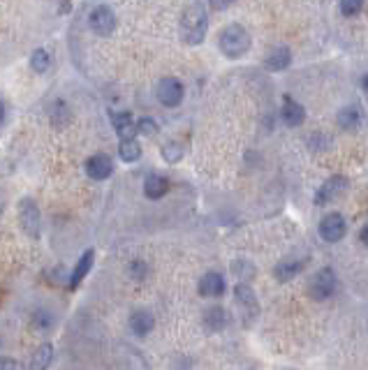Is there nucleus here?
<instances>
[{
	"instance_id": "nucleus-1",
	"label": "nucleus",
	"mask_w": 368,
	"mask_h": 370,
	"mask_svg": "<svg viewBox=\"0 0 368 370\" xmlns=\"http://www.w3.org/2000/svg\"><path fill=\"white\" fill-rule=\"evenodd\" d=\"M208 30V17L206 8L202 3H193L190 8L181 14L179 23V33L183 44H190V47H197V44L204 42Z\"/></svg>"
},
{
	"instance_id": "nucleus-2",
	"label": "nucleus",
	"mask_w": 368,
	"mask_h": 370,
	"mask_svg": "<svg viewBox=\"0 0 368 370\" xmlns=\"http://www.w3.org/2000/svg\"><path fill=\"white\" fill-rule=\"evenodd\" d=\"M250 44H252L250 33L241 23H230L220 30L218 47L225 58H230V61L241 58V56H246L250 51Z\"/></svg>"
},
{
	"instance_id": "nucleus-3",
	"label": "nucleus",
	"mask_w": 368,
	"mask_h": 370,
	"mask_svg": "<svg viewBox=\"0 0 368 370\" xmlns=\"http://www.w3.org/2000/svg\"><path fill=\"white\" fill-rule=\"evenodd\" d=\"M19 227L21 232L28 236V239H40L42 232V213L40 206L30 199V197H23L19 202Z\"/></svg>"
},
{
	"instance_id": "nucleus-4",
	"label": "nucleus",
	"mask_w": 368,
	"mask_h": 370,
	"mask_svg": "<svg viewBox=\"0 0 368 370\" xmlns=\"http://www.w3.org/2000/svg\"><path fill=\"white\" fill-rule=\"evenodd\" d=\"M334 292H336V271L332 266L320 269L308 280V294L315 301H327V298H332Z\"/></svg>"
},
{
	"instance_id": "nucleus-5",
	"label": "nucleus",
	"mask_w": 368,
	"mask_h": 370,
	"mask_svg": "<svg viewBox=\"0 0 368 370\" xmlns=\"http://www.w3.org/2000/svg\"><path fill=\"white\" fill-rule=\"evenodd\" d=\"M186 95V88L176 76H164L155 86V98L162 107H179Z\"/></svg>"
},
{
	"instance_id": "nucleus-6",
	"label": "nucleus",
	"mask_w": 368,
	"mask_h": 370,
	"mask_svg": "<svg viewBox=\"0 0 368 370\" xmlns=\"http://www.w3.org/2000/svg\"><path fill=\"white\" fill-rule=\"evenodd\" d=\"M88 25H91L95 35L109 37L113 30H116V14H113V10L107 8V5H98V8H93L91 14H88Z\"/></svg>"
},
{
	"instance_id": "nucleus-7",
	"label": "nucleus",
	"mask_w": 368,
	"mask_h": 370,
	"mask_svg": "<svg viewBox=\"0 0 368 370\" xmlns=\"http://www.w3.org/2000/svg\"><path fill=\"white\" fill-rule=\"evenodd\" d=\"M345 190H347V178L345 176L327 178V181L322 183L320 188H317L315 204H317V206H327V204H332V202L338 199V197L345 195Z\"/></svg>"
},
{
	"instance_id": "nucleus-8",
	"label": "nucleus",
	"mask_w": 368,
	"mask_h": 370,
	"mask_svg": "<svg viewBox=\"0 0 368 370\" xmlns=\"http://www.w3.org/2000/svg\"><path fill=\"white\" fill-rule=\"evenodd\" d=\"M345 234H347V222L340 213H327L320 220V236L327 243H338Z\"/></svg>"
},
{
	"instance_id": "nucleus-9",
	"label": "nucleus",
	"mask_w": 368,
	"mask_h": 370,
	"mask_svg": "<svg viewBox=\"0 0 368 370\" xmlns=\"http://www.w3.org/2000/svg\"><path fill=\"white\" fill-rule=\"evenodd\" d=\"M86 176L93 178V181H107L113 174V160L105 153H98V155H91L86 160Z\"/></svg>"
},
{
	"instance_id": "nucleus-10",
	"label": "nucleus",
	"mask_w": 368,
	"mask_h": 370,
	"mask_svg": "<svg viewBox=\"0 0 368 370\" xmlns=\"http://www.w3.org/2000/svg\"><path fill=\"white\" fill-rule=\"evenodd\" d=\"M234 301H237V305L241 308V315H248V324L255 320L259 305H257V296L255 292L250 290L246 283H239L237 290H234Z\"/></svg>"
},
{
	"instance_id": "nucleus-11",
	"label": "nucleus",
	"mask_w": 368,
	"mask_h": 370,
	"mask_svg": "<svg viewBox=\"0 0 368 370\" xmlns=\"http://www.w3.org/2000/svg\"><path fill=\"white\" fill-rule=\"evenodd\" d=\"M199 294L202 296H208V298H218L225 294L227 290V283H225V276H220L218 271H208L204 276L199 278Z\"/></svg>"
},
{
	"instance_id": "nucleus-12",
	"label": "nucleus",
	"mask_w": 368,
	"mask_h": 370,
	"mask_svg": "<svg viewBox=\"0 0 368 370\" xmlns=\"http://www.w3.org/2000/svg\"><path fill=\"white\" fill-rule=\"evenodd\" d=\"M93 264H95V250L91 248V250H86L84 254H81L79 261L74 264L72 273H69V278H67V287H69V290H77V287L84 283V278L88 276V273H91Z\"/></svg>"
},
{
	"instance_id": "nucleus-13",
	"label": "nucleus",
	"mask_w": 368,
	"mask_h": 370,
	"mask_svg": "<svg viewBox=\"0 0 368 370\" xmlns=\"http://www.w3.org/2000/svg\"><path fill=\"white\" fill-rule=\"evenodd\" d=\"M111 125H113V130H116V135L120 137V142L135 139V135H137V120L132 118L130 111L111 113Z\"/></svg>"
},
{
	"instance_id": "nucleus-14",
	"label": "nucleus",
	"mask_w": 368,
	"mask_h": 370,
	"mask_svg": "<svg viewBox=\"0 0 368 370\" xmlns=\"http://www.w3.org/2000/svg\"><path fill=\"white\" fill-rule=\"evenodd\" d=\"M128 324H130V331L137 338H146V336L151 334V331H153V327H155V317H153V312L139 308V310H135L130 315Z\"/></svg>"
},
{
	"instance_id": "nucleus-15",
	"label": "nucleus",
	"mask_w": 368,
	"mask_h": 370,
	"mask_svg": "<svg viewBox=\"0 0 368 370\" xmlns=\"http://www.w3.org/2000/svg\"><path fill=\"white\" fill-rule=\"evenodd\" d=\"M281 120L290 127H299L303 120H306V109H303L299 102L292 100L290 95H285L283 107H281Z\"/></svg>"
},
{
	"instance_id": "nucleus-16",
	"label": "nucleus",
	"mask_w": 368,
	"mask_h": 370,
	"mask_svg": "<svg viewBox=\"0 0 368 370\" xmlns=\"http://www.w3.org/2000/svg\"><path fill=\"white\" fill-rule=\"evenodd\" d=\"M202 322H204V329L211 331V334H218V331H223L227 324H230V312L225 308H220V305H211V308L204 310V317H202Z\"/></svg>"
},
{
	"instance_id": "nucleus-17",
	"label": "nucleus",
	"mask_w": 368,
	"mask_h": 370,
	"mask_svg": "<svg viewBox=\"0 0 368 370\" xmlns=\"http://www.w3.org/2000/svg\"><path fill=\"white\" fill-rule=\"evenodd\" d=\"M306 264L308 259H283L274 266V278L278 283H290L294 276H299Z\"/></svg>"
},
{
	"instance_id": "nucleus-18",
	"label": "nucleus",
	"mask_w": 368,
	"mask_h": 370,
	"mask_svg": "<svg viewBox=\"0 0 368 370\" xmlns=\"http://www.w3.org/2000/svg\"><path fill=\"white\" fill-rule=\"evenodd\" d=\"M169 188H171L169 178H164L160 174H151V176H146V181H144V195L153 202L162 199V197L169 193Z\"/></svg>"
},
{
	"instance_id": "nucleus-19",
	"label": "nucleus",
	"mask_w": 368,
	"mask_h": 370,
	"mask_svg": "<svg viewBox=\"0 0 368 370\" xmlns=\"http://www.w3.org/2000/svg\"><path fill=\"white\" fill-rule=\"evenodd\" d=\"M336 123H338L340 130H345V132L357 130V127L361 125V109L357 105L343 107V109L336 113Z\"/></svg>"
},
{
	"instance_id": "nucleus-20",
	"label": "nucleus",
	"mask_w": 368,
	"mask_h": 370,
	"mask_svg": "<svg viewBox=\"0 0 368 370\" xmlns=\"http://www.w3.org/2000/svg\"><path fill=\"white\" fill-rule=\"evenodd\" d=\"M264 65H266V69H271V72H281V69H288L292 65V51L288 47H276L274 51H269Z\"/></svg>"
},
{
	"instance_id": "nucleus-21",
	"label": "nucleus",
	"mask_w": 368,
	"mask_h": 370,
	"mask_svg": "<svg viewBox=\"0 0 368 370\" xmlns=\"http://www.w3.org/2000/svg\"><path fill=\"white\" fill-rule=\"evenodd\" d=\"M30 327L37 334H49L56 327V315L47 308H35L33 315H30Z\"/></svg>"
},
{
	"instance_id": "nucleus-22",
	"label": "nucleus",
	"mask_w": 368,
	"mask_h": 370,
	"mask_svg": "<svg viewBox=\"0 0 368 370\" xmlns=\"http://www.w3.org/2000/svg\"><path fill=\"white\" fill-rule=\"evenodd\" d=\"M52 361H54V345L52 342H42L33 352V356H30L28 370H47L52 366Z\"/></svg>"
},
{
	"instance_id": "nucleus-23",
	"label": "nucleus",
	"mask_w": 368,
	"mask_h": 370,
	"mask_svg": "<svg viewBox=\"0 0 368 370\" xmlns=\"http://www.w3.org/2000/svg\"><path fill=\"white\" fill-rule=\"evenodd\" d=\"M49 120H52V125L58 127V130L67 127V123L72 120V111H69L65 100H54L52 111H49Z\"/></svg>"
},
{
	"instance_id": "nucleus-24",
	"label": "nucleus",
	"mask_w": 368,
	"mask_h": 370,
	"mask_svg": "<svg viewBox=\"0 0 368 370\" xmlns=\"http://www.w3.org/2000/svg\"><path fill=\"white\" fill-rule=\"evenodd\" d=\"M30 69H33L35 74H47L49 67H52V54H49L47 49H35L33 54H30V61H28Z\"/></svg>"
},
{
	"instance_id": "nucleus-25",
	"label": "nucleus",
	"mask_w": 368,
	"mask_h": 370,
	"mask_svg": "<svg viewBox=\"0 0 368 370\" xmlns=\"http://www.w3.org/2000/svg\"><path fill=\"white\" fill-rule=\"evenodd\" d=\"M118 157L123 162H137L142 157V146L137 139H128V142H120L118 146Z\"/></svg>"
},
{
	"instance_id": "nucleus-26",
	"label": "nucleus",
	"mask_w": 368,
	"mask_h": 370,
	"mask_svg": "<svg viewBox=\"0 0 368 370\" xmlns=\"http://www.w3.org/2000/svg\"><path fill=\"white\" fill-rule=\"evenodd\" d=\"M186 155V146L181 142H167L162 146V160L164 162H179Z\"/></svg>"
},
{
	"instance_id": "nucleus-27",
	"label": "nucleus",
	"mask_w": 368,
	"mask_h": 370,
	"mask_svg": "<svg viewBox=\"0 0 368 370\" xmlns=\"http://www.w3.org/2000/svg\"><path fill=\"white\" fill-rule=\"evenodd\" d=\"M128 273H130L132 280H146V278H149L151 269H149V264H146L144 259H132L128 264Z\"/></svg>"
},
{
	"instance_id": "nucleus-28",
	"label": "nucleus",
	"mask_w": 368,
	"mask_h": 370,
	"mask_svg": "<svg viewBox=\"0 0 368 370\" xmlns=\"http://www.w3.org/2000/svg\"><path fill=\"white\" fill-rule=\"evenodd\" d=\"M338 10L343 17H357L359 12L364 10V3H361V0H343L338 5Z\"/></svg>"
},
{
	"instance_id": "nucleus-29",
	"label": "nucleus",
	"mask_w": 368,
	"mask_h": 370,
	"mask_svg": "<svg viewBox=\"0 0 368 370\" xmlns=\"http://www.w3.org/2000/svg\"><path fill=\"white\" fill-rule=\"evenodd\" d=\"M137 132H139V135H146V137H153L155 132H158V123H155L153 118H149V116L139 118L137 120Z\"/></svg>"
},
{
	"instance_id": "nucleus-30",
	"label": "nucleus",
	"mask_w": 368,
	"mask_h": 370,
	"mask_svg": "<svg viewBox=\"0 0 368 370\" xmlns=\"http://www.w3.org/2000/svg\"><path fill=\"white\" fill-rule=\"evenodd\" d=\"M0 370H26V366L14 356H0Z\"/></svg>"
},
{
	"instance_id": "nucleus-31",
	"label": "nucleus",
	"mask_w": 368,
	"mask_h": 370,
	"mask_svg": "<svg viewBox=\"0 0 368 370\" xmlns=\"http://www.w3.org/2000/svg\"><path fill=\"white\" fill-rule=\"evenodd\" d=\"M359 241L368 248V222H366L364 227H361V232H359Z\"/></svg>"
},
{
	"instance_id": "nucleus-32",
	"label": "nucleus",
	"mask_w": 368,
	"mask_h": 370,
	"mask_svg": "<svg viewBox=\"0 0 368 370\" xmlns=\"http://www.w3.org/2000/svg\"><path fill=\"white\" fill-rule=\"evenodd\" d=\"M5 206H8V197H5V193L0 190V215L5 213Z\"/></svg>"
},
{
	"instance_id": "nucleus-33",
	"label": "nucleus",
	"mask_w": 368,
	"mask_h": 370,
	"mask_svg": "<svg viewBox=\"0 0 368 370\" xmlns=\"http://www.w3.org/2000/svg\"><path fill=\"white\" fill-rule=\"evenodd\" d=\"M5 116H8V109H5V105L0 102V125L5 123Z\"/></svg>"
},
{
	"instance_id": "nucleus-34",
	"label": "nucleus",
	"mask_w": 368,
	"mask_h": 370,
	"mask_svg": "<svg viewBox=\"0 0 368 370\" xmlns=\"http://www.w3.org/2000/svg\"><path fill=\"white\" fill-rule=\"evenodd\" d=\"M58 10H61V12H69V10H72V3H61Z\"/></svg>"
},
{
	"instance_id": "nucleus-35",
	"label": "nucleus",
	"mask_w": 368,
	"mask_h": 370,
	"mask_svg": "<svg viewBox=\"0 0 368 370\" xmlns=\"http://www.w3.org/2000/svg\"><path fill=\"white\" fill-rule=\"evenodd\" d=\"M361 88H364V91L368 93V72H366L364 76H361Z\"/></svg>"
},
{
	"instance_id": "nucleus-36",
	"label": "nucleus",
	"mask_w": 368,
	"mask_h": 370,
	"mask_svg": "<svg viewBox=\"0 0 368 370\" xmlns=\"http://www.w3.org/2000/svg\"><path fill=\"white\" fill-rule=\"evenodd\" d=\"M227 5H230V3H211V8H213V10H225Z\"/></svg>"
}]
</instances>
